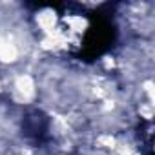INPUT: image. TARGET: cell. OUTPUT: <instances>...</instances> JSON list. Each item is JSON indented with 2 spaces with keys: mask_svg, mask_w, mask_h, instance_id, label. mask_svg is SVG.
Returning <instances> with one entry per match:
<instances>
[{
  "mask_svg": "<svg viewBox=\"0 0 155 155\" xmlns=\"http://www.w3.org/2000/svg\"><path fill=\"white\" fill-rule=\"evenodd\" d=\"M22 133L33 144H44L49 140V117L40 110H31L22 120Z\"/></svg>",
  "mask_w": 155,
  "mask_h": 155,
  "instance_id": "cell-2",
  "label": "cell"
},
{
  "mask_svg": "<svg viewBox=\"0 0 155 155\" xmlns=\"http://www.w3.org/2000/svg\"><path fill=\"white\" fill-rule=\"evenodd\" d=\"M90 26L82 35L81 49L73 57L82 62H95L104 57L117 42V26L111 13L104 9H95L88 15Z\"/></svg>",
  "mask_w": 155,
  "mask_h": 155,
  "instance_id": "cell-1",
  "label": "cell"
}]
</instances>
